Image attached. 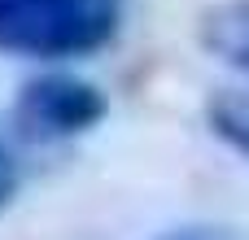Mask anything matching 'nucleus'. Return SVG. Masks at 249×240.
I'll list each match as a JSON object with an SVG mask.
<instances>
[{
  "mask_svg": "<svg viewBox=\"0 0 249 240\" xmlns=\"http://www.w3.org/2000/svg\"><path fill=\"white\" fill-rule=\"evenodd\" d=\"M201 44L219 61H228L241 79H249V0L214 4L201 17Z\"/></svg>",
  "mask_w": 249,
  "mask_h": 240,
  "instance_id": "obj_3",
  "label": "nucleus"
},
{
  "mask_svg": "<svg viewBox=\"0 0 249 240\" xmlns=\"http://www.w3.org/2000/svg\"><path fill=\"white\" fill-rule=\"evenodd\" d=\"M206 118H210V131L228 149H236V153L249 157V96H241V92H219L210 101Z\"/></svg>",
  "mask_w": 249,
  "mask_h": 240,
  "instance_id": "obj_4",
  "label": "nucleus"
},
{
  "mask_svg": "<svg viewBox=\"0 0 249 240\" xmlns=\"http://www.w3.org/2000/svg\"><path fill=\"white\" fill-rule=\"evenodd\" d=\"M109 101L96 83L74 74H39L13 101V131L31 144H57L101 127Z\"/></svg>",
  "mask_w": 249,
  "mask_h": 240,
  "instance_id": "obj_2",
  "label": "nucleus"
},
{
  "mask_svg": "<svg viewBox=\"0 0 249 240\" xmlns=\"http://www.w3.org/2000/svg\"><path fill=\"white\" fill-rule=\"evenodd\" d=\"M158 240H241V236L228 232V227H175V232H166Z\"/></svg>",
  "mask_w": 249,
  "mask_h": 240,
  "instance_id": "obj_6",
  "label": "nucleus"
},
{
  "mask_svg": "<svg viewBox=\"0 0 249 240\" xmlns=\"http://www.w3.org/2000/svg\"><path fill=\"white\" fill-rule=\"evenodd\" d=\"M13 192H18V166H13V153L0 144V210L13 201Z\"/></svg>",
  "mask_w": 249,
  "mask_h": 240,
  "instance_id": "obj_5",
  "label": "nucleus"
},
{
  "mask_svg": "<svg viewBox=\"0 0 249 240\" xmlns=\"http://www.w3.org/2000/svg\"><path fill=\"white\" fill-rule=\"evenodd\" d=\"M123 22V0H0V52L74 61L101 52Z\"/></svg>",
  "mask_w": 249,
  "mask_h": 240,
  "instance_id": "obj_1",
  "label": "nucleus"
}]
</instances>
